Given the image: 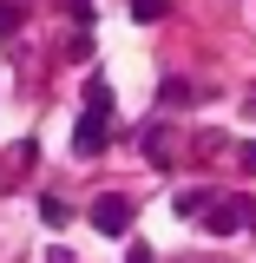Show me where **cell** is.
Returning <instances> with one entry per match:
<instances>
[{"mask_svg": "<svg viewBox=\"0 0 256 263\" xmlns=\"http://www.w3.org/2000/svg\"><path fill=\"white\" fill-rule=\"evenodd\" d=\"M178 211H184V217H197V211H210V204H204V191H178Z\"/></svg>", "mask_w": 256, "mask_h": 263, "instance_id": "obj_10", "label": "cell"}, {"mask_svg": "<svg viewBox=\"0 0 256 263\" xmlns=\"http://www.w3.org/2000/svg\"><path fill=\"white\" fill-rule=\"evenodd\" d=\"M191 99H197L191 79H164V86H158V105H191Z\"/></svg>", "mask_w": 256, "mask_h": 263, "instance_id": "obj_6", "label": "cell"}, {"mask_svg": "<svg viewBox=\"0 0 256 263\" xmlns=\"http://www.w3.org/2000/svg\"><path fill=\"white\" fill-rule=\"evenodd\" d=\"M145 158H151V164H171V132H164V125H145Z\"/></svg>", "mask_w": 256, "mask_h": 263, "instance_id": "obj_5", "label": "cell"}, {"mask_svg": "<svg viewBox=\"0 0 256 263\" xmlns=\"http://www.w3.org/2000/svg\"><path fill=\"white\" fill-rule=\"evenodd\" d=\"M86 112H112V79H105V72L86 79Z\"/></svg>", "mask_w": 256, "mask_h": 263, "instance_id": "obj_4", "label": "cell"}, {"mask_svg": "<svg viewBox=\"0 0 256 263\" xmlns=\"http://www.w3.org/2000/svg\"><path fill=\"white\" fill-rule=\"evenodd\" d=\"M250 112H256V99H250Z\"/></svg>", "mask_w": 256, "mask_h": 263, "instance_id": "obj_14", "label": "cell"}, {"mask_svg": "<svg viewBox=\"0 0 256 263\" xmlns=\"http://www.w3.org/2000/svg\"><path fill=\"white\" fill-rule=\"evenodd\" d=\"M20 20H27V13H20V0H0V40H13Z\"/></svg>", "mask_w": 256, "mask_h": 263, "instance_id": "obj_7", "label": "cell"}, {"mask_svg": "<svg viewBox=\"0 0 256 263\" xmlns=\"http://www.w3.org/2000/svg\"><path fill=\"white\" fill-rule=\"evenodd\" d=\"M204 224H210V237H230L237 224H256V204H250V197H224V204L204 211Z\"/></svg>", "mask_w": 256, "mask_h": 263, "instance_id": "obj_1", "label": "cell"}, {"mask_svg": "<svg viewBox=\"0 0 256 263\" xmlns=\"http://www.w3.org/2000/svg\"><path fill=\"white\" fill-rule=\"evenodd\" d=\"M131 20H145V27L164 20V0H131Z\"/></svg>", "mask_w": 256, "mask_h": 263, "instance_id": "obj_8", "label": "cell"}, {"mask_svg": "<svg viewBox=\"0 0 256 263\" xmlns=\"http://www.w3.org/2000/svg\"><path fill=\"white\" fill-rule=\"evenodd\" d=\"M66 13H72V20L86 27V13H92V0H66Z\"/></svg>", "mask_w": 256, "mask_h": 263, "instance_id": "obj_11", "label": "cell"}, {"mask_svg": "<svg viewBox=\"0 0 256 263\" xmlns=\"http://www.w3.org/2000/svg\"><path fill=\"white\" fill-rule=\"evenodd\" d=\"M125 263H151V250H145V243H131V257Z\"/></svg>", "mask_w": 256, "mask_h": 263, "instance_id": "obj_12", "label": "cell"}, {"mask_svg": "<svg viewBox=\"0 0 256 263\" xmlns=\"http://www.w3.org/2000/svg\"><path fill=\"white\" fill-rule=\"evenodd\" d=\"M40 217H46V224H66L72 211H66V197H40Z\"/></svg>", "mask_w": 256, "mask_h": 263, "instance_id": "obj_9", "label": "cell"}, {"mask_svg": "<svg viewBox=\"0 0 256 263\" xmlns=\"http://www.w3.org/2000/svg\"><path fill=\"white\" fill-rule=\"evenodd\" d=\"M243 164H250V171H256V145H243Z\"/></svg>", "mask_w": 256, "mask_h": 263, "instance_id": "obj_13", "label": "cell"}, {"mask_svg": "<svg viewBox=\"0 0 256 263\" xmlns=\"http://www.w3.org/2000/svg\"><path fill=\"white\" fill-rule=\"evenodd\" d=\"M105 138H112V112H86L79 132H72V152H79V158H99V152H105Z\"/></svg>", "mask_w": 256, "mask_h": 263, "instance_id": "obj_3", "label": "cell"}, {"mask_svg": "<svg viewBox=\"0 0 256 263\" xmlns=\"http://www.w3.org/2000/svg\"><path fill=\"white\" fill-rule=\"evenodd\" d=\"M92 224L105 230V237H125V230H131V197H125V191H105V197L92 204Z\"/></svg>", "mask_w": 256, "mask_h": 263, "instance_id": "obj_2", "label": "cell"}]
</instances>
